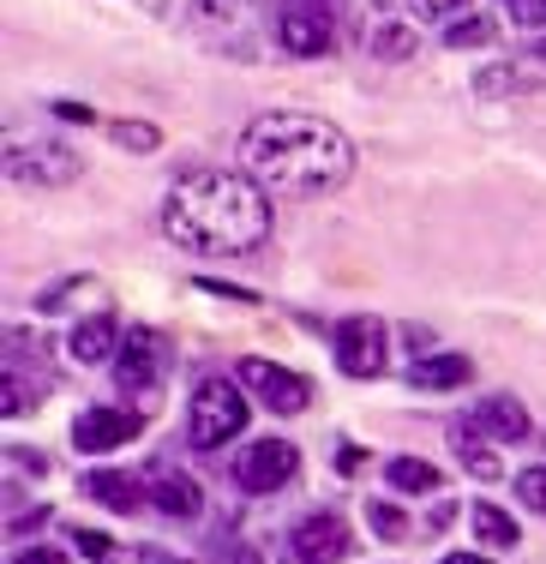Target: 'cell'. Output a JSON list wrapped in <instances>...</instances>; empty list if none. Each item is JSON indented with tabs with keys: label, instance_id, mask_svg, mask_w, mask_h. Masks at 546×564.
I'll return each mask as SVG.
<instances>
[{
	"label": "cell",
	"instance_id": "obj_1",
	"mask_svg": "<svg viewBox=\"0 0 546 564\" xmlns=\"http://www.w3.org/2000/svg\"><path fill=\"white\" fill-rule=\"evenodd\" d=\"M163 235L186 252H210V259H247L271 235V198L252 174L229 169H193L168 186L163 205Z\"/></svg>",
	"mask_w": 546,
	"mask_h": 564
},
{
	"label": "cell",
	"instance_id": "obj_2",
	"mask_svg": "<svg viewBox=\"0 0 546 564\" xmlns=\"http://www.w3.org/2000/svg\"><path fill=\"white\" fill-rule=\"evenodd\" d=\"M241 163H247V174L264 186V193L318 198V193H337V186L354 174V144L318 115L271 109V115H259L247 127Z\"/></svg>",
	"mask_w": 546,
	"mask_h": 564
},
{
	"label": "cell",
	"instance_id": "obj_3",
	"mask_svg": "<svg viewBox=\"0 0 546 564\" xmlns=\"http://www.w3.org/2000/svg\"><path fill=\"white\" fill-rule=\"evenodd\" d=\"M247 426V397L234 379H205L193 391V409H186V438H193L198 451H217L229 445V438H241Z\"/></svg>",
	"mask_w": 546,
	"mask_h": 564
},
{
	"label": "cell",
	"instance_id": "obj_4",
	"mask_svg": "<svg viewBox=\"0 0 546 564\" xmlns=\"http://www.w3.org/2000/svg\"><path fill=\"white\" fill-rule=\"evenodd\" d=\"M330 355H337V367L349 372V379H379L384 372V325L367 313L342 318V325L330 330Z\"/></svg>",
	"mask_w": 546,
	"mask_h": 564
},
{
	"label": "cell",
	"instance_id": "obj_5",
	"mask_svg": "<svg viewBox=\"0 0 546 564\" xmlns=\"http://www.w3.org/2000/svg\"><path fill=\"white\" fill-rule=\"evenodd\" d=\"M241 384L252 397L264 402L271 414H306L313 409V384L301 379V372H288V367H276V360H241Z\"/></svg>",
	"mask_w": 546,
	"mask_h": 564
},
{
	"label": "cell",
	"instance_id": "obj_6",
	"mask_svg": "<svg viewBox=\"0 0 546 564\" xmlns=\"http://www.w3.org/2000/svg\"><path fill=\"white\" fill-rule=\"evenodd\" d=\"M301 468V451L288 445V438H259V445L241 451V463H234V480H241L247 492H276L288 487Z\"/></svg>",
	"mask_w": 546,
	"mask_h": 564
},
{
	"label": "cell",
	"instance_id": "obj_7",
	"mask_svg": "<svg viewBox=\"0 0 546 564\" xmlns=\"http://www.w3.org/2000/svg\"><path fill=\"white\" fill-rule=\"evenodd\" d=\"M342 553H349V529L330 510H306L288 529V564H337Z\"/></svg>",
	"mask_w": 546,
	"mask_h": 564
},
{
	"label": "cell",
	"instance_id": "obj_8",
	"mask_svg": "<svg viewBox=\"0 0 546 564\" xmlns=\"http://www.w3.org/2000/svg\"><path fill=\"white\" fill-rule=\"evenodd\" d=\"M7 174L12 181H31V186H66L78 174V156L61 151V144H48V139H36V144L12 139L7 144Z\"/></svg>",
	"mask_w": 546,
	"mask_h": 564
},
{
	"label": "cell",
	"instance_id": "obj_9",
	"mask_svg": "<svg viewBox=\"0 0 546 564\" xmlns=\"http://www.w3.org/2000/svg\"><path fill=\"white\" fill-rule=\"evenodd\" d=\"M163 367H168V348L156 330H127L121 348H114V379H121V391H151L163 379Z\"/></svg>",
	"mask_w": 546,
	"mask_h": 564
},
{
	"label": "cell",
	"instance_id": "obj_10",
	"mask_svg": "<svg viewBox=\"0 0 546 564\" xmlns=\"http://www.w3.org/2000/svg\"><path fill=\"white\" fill-rule=\"evenodd\" d=\"M276 43H283L288 55H301V61L330 55V19L318 7H306V0H288V7L276 12Z\"/></svg>",
	"mask_w": 546,
	"mask_h": 564
},
{
	"label": "cell",
	"instance_id": "obj_11",
	"mask_svg": "<svg viewBox=\"0 0 546 564\" xmlns=\"http://www.w3.org/2000/svg\"><path fill=\"white\" fill-rule=\"evenodd\" d=\"M127 438H139V414H127V409H85L73 421V445L90 451V456L121 451Z\"/></svg>",
	"mask_w": 546,
	"mask_h": 564
},
{
	"label": "cell",
	"instance_id": "obj_12",
	"mask_svg": "<svg viewBox=\"0 0 546 564\" xmlns=\"http://www.w3.org/2000/svg\"><path fill=\"white\" fill-rule=\"evenodd\" d=\"M469 421L481 426L487 438H499V445H528V433H535V426H528V409L516 397H481Z\"/></svg>",
	"mask_w": 546,
	"mask_h": 564
},
{
	"label": "cell",
	"instance_id": "obj_13",
	"mask_svg": "<svg viewBox=\"0 0 546 564\" xmlns=\"http://www.w3.org/2000/svg\"><path fill=\"white\" fill-rule=\"evenodd\" d=\"M114 343H121V330H114L109 313L85 318V325H73V337H66V355L78 360V367H97V360L114 355Z\"/></svg>",
	"mask_w": 546,
	"mask_h": 564
},
{
	"label": "cell",
	"instance_id": "obj_14",
	"mask_svg": "<svg viewBox=\"0 0 546 564\" xmlns=\"http://www.w3.org/2000/svg\"><path fill=\"white\" fill-rule=\"evenodd\" d=\"M469 355H421L408 367V384L415 391H457V384H469Z\"/></svg>",
	"mask_w": 546,
	"mask_h": 564
},
{
	"label": "cell",
	"instance_id": "obj_15",
	"mask_svg": "<svg viewBox=\"0 0 546 564\" xmlns=\"http://www.w3.org/2000/svg\"><path fill=\"white\" fill-rule=\"evenodd\" d=\"M481 426H474V421H457V426H450V445H457V456H462V468H469V475L474 480H499V456H492L487 445H481Z\"/></svg>",
	"mask_w": 546,
	"mask_h": 564
},
{
	"label": "cell",
	"instance_id": "obj_16",
	"mask_svg": "<svg viewBox=\"0 0 546 564\" xmlns=\"http://www.w3.org/2000/svg\"><path fill=\"white\" fill-rule=\"evenodd\" d=\"M384 480H391L396 492H408V499L438 492V468L426 463V456H391V463H384Z\"/></svg>",
	"mask_w": 546,
	"mask_h": 564
},
{
	"label": "cell",
	"instance_id": "obj_17",
	"mask_svg": "<svg viewBox=\"0 0 546 564\" xmlns=\"http://www.w3.org/2000/svg\"><path fill=\"white\" fill-rule=\"evenodd\" d=\"M151 499H156V510H168V517H198V487L186 475H156V487H151Z\"/></svg>",
	"mask_w": 546,
	"mask_h": 564
},
{
	"label": "cell",
	"instance_id": "obj_18",
	"mask_svg": "<svg viewBox=\"0 0 546 564\" xmlns=\"http://www.w3.org/2000/svg\"><path fill=\"white\" fill-rule=\"evenodd\" d=\"M85 492L97 505H109V510H132L139 505V487H132L127 475H114V468H97V475H85Z\"/></svg>",
	"mask_w": 546,
	"mask_h": 564
},
{
	"label": "cell",
	"instance_id": "obj_19",
	"mask_svg": "<svg viewBox=\"0 0 546 564\" xmlns=\"http://www.w3.org/2000/svg\"><path fill=\"white\" fill-rule=\"evenodd\" d=\"M474 534H481L487 546H516L523 541V529L511 522V510H499V505H474Z\"/></svg>",
	"mask_w": 546,
	"mask_h": 564
},
{
	"label": "cell",
	"instance_id": "obj_20",
	"mask_svg": "<svg viewBox=\"0 0 546 564\" xmlns=\"http://www.w3.org/2000/svg\"><path fill=\"white\" fill-rule=\"evenodd\" d=\"M445 43L450 48H481V43H492V19H450L445 24Z\"/></svg>",
	"mask_w": 546,
	"mask_h": 564
},
{
	"label": "cell",
	"instance_id": "obj_21",
	"mask_svg": "<svg viewBox=\"0 0 546 564\" xmlns=\"http://www.w3.org/2000/svg\"><path fill=\"white\" fill-rule=\"evenodd\" d=\"M367 522L379 529V541H403V534H408L403 510H396V505H384V499H372V505H367Z\"/></svg>",
	"mask_w": 546,
	"mask_h": 564
},
{
	"label": "cell",
	"instance_id": "obj_22",
	"mask_svg": "<svg viewBox=\"0 0 546 564\" xmlns=\"http://www.w3.org/2000/svg\"><path fill=\"white\" fill-rule=\"evenodd\" d=\"M372 48H379L384 61H403V55H415V31H403V24H384V31L372 36Z\"/></svg>",
	"mask_w": 546,
	"mask_h": 564
},
{
	"label": "cell",
	"instance_id": "obj_23",
	"mask_svg": "<svg viewBox=\"0 0 546 564\" xmlns=\"http://www.w3.org/2000/svg\"><path fill=\"white\" fill-rule=\"evenodd\" d=\"M516 499L546 517V468H523V475H516Z\"/></svg>",
	"mask_w": 546,
	"mask_h": 564
},
{
	"label": "cell",
	"instance_id": "obj_24",
	"mask_svg": "<svg viewBox=\"0 0 546 564\" xmlns=\"http://www.w3.org/2000/svg\"><path fill=\"white\" fill-rule=\"evenodd\" d=\"M114 139L132 144V151H156V127H144V120H121V127H114Z\"/></svg>",
	"mask_w": 546,
	"mask_h": 564
},
{
	"label": "cell",
	"instance_id": "obj_25",
	"mask_svg": "<svg viewBox=\"0 0 546 564\" xmlns=\"http://www.w3.org/2000/svg\"><path fill=\"white\" fill-rule=\"evenodd\" d=\"M408 19H450V12H462L469 0H403Z\"/></svg>",
	"mask_w": 546,
	"mask_h": 564
},
{
	"label": "cell",
	"instance_id": "obj_26",
	"mask_svg": "<svg viewBox=\"0 0 546 564\" xmlns=\"http://www.w3.org/2000/svg\"><path fill=\"white\" fill-rule=\"evenodd\" d=\"M78 553L97 558V564H121V553H114V546L102 541V534H90V529H78Z\"/></svg>",
	"mask_w": 546,
	"mask_h": 564
},
{
	"label": "cell",
	"instance_id": "obj_27",
	"mask_svg": "<svg viewBox=\"0 0 546 564\" xmlns=\"http://www.w3.org/2000/svg\"><path fill=\"white\" fill-rule=\"evenodd\" d=\"M474 85H481L487 97H492V90H516V85H523V78H516L511 66H492V73H481V78H474Z\"/></svg>",
	"mask_w": 546,
	"mask_h": 564
},
{
	"label": "cell",
	"instance_id": "obj_28",
	"mask_svg": "<svg viewBox=\"0 0 546 564\" xmlns=\"http://www.w3.org/2000/svg\"><path fill=\"white\" fill-rule=\"evenodd\" d=\"M516 24H546V0H504Z\"/></svg>",
	"mask_w": 546,
	"mask_h": 564
},
{
	"label": "cell",
	"instance_id": "obj_29",
	"mask_svg": "<svg viewBox=\"0 0 546 564\" xmlns=\"http://www.w3.org/2000/svg\"><path fill=\"white\" fill-rule=\"evenodd\" d=\"M12 564H66L55 546H31V553H12Z\"/></svg>",
	"mask_w": 546,
	"mask_h": 564
},
{
	"label": "cell",
	"instance_id": "obj_30",
	"mask_svg": "<svg viewBox=\"0 0 546 564\" xmlns=\"http://www.w3.org/2000/svg\"><path fill=\"white\" fill-rule=\"evenodd\" d=\"M55 115H61V120H78V127L90 120V109H85V102H55Z\"/></svg>",
	"mask_w": 546,
	"mask_h": 564
},
{
	"label": "cell",
	"instance_id": "obj_31",
	"mask_svg": "<svg viewBox=\"0 0 546 564\" xmlns=\"http://www.w3.org/2000/svg\"><path fill=\"white\" fill-rule=\"evenodd\" d=\"M528 61H535V73L546 78V36H540V43H535V48H528Z\"/></svg>",
	"mask_w": 546,
	"mask_h": 564
},
{
	"label": "cell",
	"instance_id": "obj_32",
	"mask_svg": "<svg viewBox=\"0 0 546 564\" xmlns=\"http://www.w3.org/2000/svg\"><path fill=\"white\" fill-rule=\"evenodd\" d=\"M438 564H492V558H474V553H450V558H438Z\"/></svg>",
	"mask_w": 546,
	"mask_h": 564
},
{
	"label": "cell",
	"instance_id": "obj_33",
	"mask_svg": "<svg viewBox=\"0 0 546 564\" xmlns=\"http://www.w3.org/2000/svg\"><path fill=\"white\" fill-rule=\"evenodd\" d=\"M234 564H252V558H234Z\"/></svg>",
	"mask_w": 546,
	"mask_h": 564
}]
</instances>
